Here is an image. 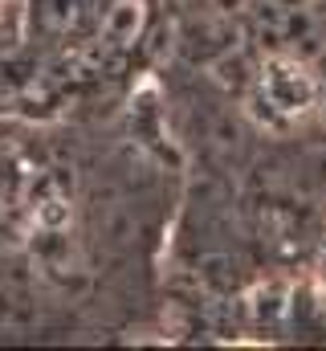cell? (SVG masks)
Here are the masks:
<instances>
[{"label": "cell", "mask_w": 326, "mask_h": 351, "mask_svg": "<svg viewBox=\"0 0 326 351\" xmlns=\"http://www.w3.org/2000/svg\"><path fill=\"white\" fill-rule=\"evenodd\" d=\"M253 12L277 58L326 70V0H253Z\"/></svg>", "instance_id": "obj_1"}]
</instances>
